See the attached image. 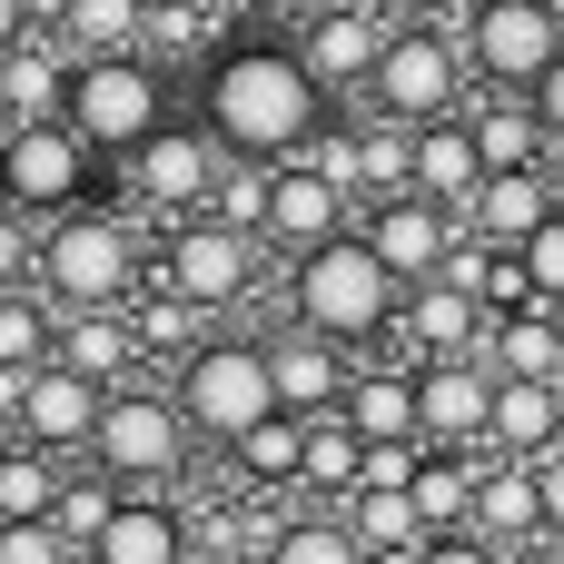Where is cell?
I'll return each mask as SVG.
<instances>
[{"label": "cell", "instance_id": "50", "mask_svg": "<svg viewBox=\"0 0 564 564\" xmlns=\"http://www.w3.org/2000/svg\"><path fill=\"white\" fill-rule=\"evenodd\" d=\"M208 10H218V20H248V10H268V0H208Z\"/></svg>", "mask_w": 564, "mask_h": 564}, {"label": "cell", "instance_id": "20", "mask_svg": "<svg viewBox=\"0 0 564 564\" xmlns=\"http://www.w3.org/2000/svg\"><path fill=\"white\" fill-rule=\"evenodd\" d=\"M337 416H347L367 446H426V397H416V367H406V357H367Z\"/></svg>", "mask_w": 564, "mask_h": 564}, {"label": "cell", "instance_id": "23", "mask_svg": "<svg viewBox=\"0 0 564 564\" xmlns=\"http://www.w3.org/2000/svg\"><path fill=\"white\" fill-rule=\"evenodd\" d=\"M466 535H486L496 555H535L555 525H545V486H535V466H506V456H486V486H476V525Z\"/></svg>", "mask_w": 564, "mask_h": 564}, {"label": "cell", "instance_id": "51", "mask_svg": "<svg viewBox=\"0 0 564 564\" xmlns=\"http://www.w3.org/2000/svg\"><path fill=\"white\" fill-rule=\"evenodd\" d=\"M139 10H149V20H159V10H188V0H139Z\"/></svg>", "mask_w": 564, "mask_h": 564}, {"label": "cell", "instance_id": "3", "mask_svg": "<svg viewBox=\"0 0 564 564\" xmlns=\"http://www.w3.org/2000/svg\"><path fill=\"white\" fill-rule=\"evenodd\" d=\"M159 238L169 228L129 218L119 198H89V208H69V218L40 228V288L59 297V317L69 307H129L159 278Z\"/></svg>", "mask_w": 564, "mask_h": 564}, {"label": "cell", "instance_id": "45", "mask_svg": "<svg viewBox=\"0 0 564 564\" xmlns=\"http://www.w3.org/2000/svg\"><path fill=\"white\" fill-rule=\"evenodd\" d=\"M20 387H30V377H10V367H0V456H10V446H30V436H20Z\"/></svg>", "mask_w": 564, "mask_h": 564}, {"label": "cell", "instance_id": "11", "mask_svg": "<svg viewBox=\"0 0 564 564\" xmlns=\"http://www.w3.org/2000/svg\"><path fill=\"white\" fill-rule=\"evenodd\" d=\"M446 30L466 40L476 89H535V79L564 59V20L545 10V0H456Z\"/></svg>", "mask_w": 564, "mask_h": 564}, {"label": "cell", "instance_id": "28", "mask_svg": "<svg viewBox=\"0 0 564 564\" xmlns=\"http://www.w3.org/2000/svg\"><path fill=\"white\" fill-rule=\"evenodd\" d=\"M40 30H50L69 59H119V50L149 40V10H139V0H50Z\"/></svg>", "mask_w": 564, "mask_h": 564}, {"label": "cell", "instance_id": "35", "mask_svg": "<svg viewBox=\"0 0 564 564\" xmlns=\"http://www.w3.org/2000/svg\"><path fill=\"white\" fill-rule=\"evenodd\" d=\"M486 367H496V377H545V387H564L555 307H516V317H496V337H486Z\"/></svg>", "mask_w": 564, "mask_h": 564}, {"label": "cell", "instance_id": "30", "mask_svg": "<svg viewBox=\"0 0 564 564\" xmlns=\"http://www.w3.org/2000/svg\"><path fill=\"white\" fill-rule=\"evenodd\" d=\"M129 317H139V347H149V367H169V377H178V367H188V357L218 337V317H208V307H188L178 288H139V297H129Z\"/></svg>", "mask_w": 564, "mask_h": 564}, {"label": "cell", "instance_id": "49", "mask_svg": "<svg viewBox=\"0 0 564 564\" xmlns=\"http://www.w3.org/2000/svg\"><path fill=\"white\" fill-rule=\"evenodd\" d=\"M516 564H564V535H545V545H535V555H516Z\"/></svg>", "mask_w": 564, "mask_h": 564}, {"label": "cell", "instance_id": "52", "mask_svg": "<svg viewBox=\"0 0 564 564\" xmlns=\"http://www.w3.org/2000/svg\"><path fill=\"white\" fill-rule=\"evenodd\" d=\"M555 198H564V149H555Z\"/></svg>", "mask_w": 564, "mask_h": 564}, {"label": "cell", "instance_id": "29", "mask_svg": "<svg viewBox=\"0 0 564 564\" xmlns=\"http://www.w3.org/2000/svg\"><path fill=\"white\" fill-rule=\"evenodd\" d=\"M307 426H317V416H268V426L228 456V476H238L248 496H278V506H288V496L307 486Z\"/></svg>", "mask_w": 564, "mask_h": 564}, {"label": "cell", "instance_id": "25", "mask_svg": "<svg viewBox=\"0 0 564 564\" xmlns=\"http://www.w3.org/2000/svg\"><path fill=\"white\" fill-rule=\"evenodd\" d=\"M69 50L40 30V40H20L10 59H0V129H30V119H69Z\"/></svg>", "mask_w": 564, "mask_h": 564}, {"label": "cell", "instance_id": "46", "mask_svg": "<svg viewBox=\"0 0 564 564\" xmlns=\"http://www.w3.org/2000/svg\"><path fill=\"white\" fill-rule=\"evenodd\" d=\"M535 486H545V525H555V535H564V446H555V456H545V466H535Z\"/></svg>", "mask_w": 564, "mask_h": 564}, {"label": "cell", "instance_id": "31", "mask_svg": "<svg viewBox=\"0 0 564 564\" xmlns=\"http://www.w3.org/2000/svg\"><path fill=\"white\" fill-rule=\"evenodd\" d=\"M347 496H367V436L347 416H317L307 426V486L288 506H347Z\"/></svg>", "mask_w": 564, "mask_h": 564}, {"label": "cell", "instance_id": "37", "mask_svg": "<svg viewBox=\"0 0 564 564\" xmlns=\"http://www.w3.org/2000/svg\"><path fill=\"white\" fill-rule=\"evenodd\" d=\"M268 564H367V545L337 506H288V535H278Z\"/></svg>", "mask_w": 564, "mask_h": 564}, {"label": "cell", "instance_id": "43", "mask_svg": "<svg viewBox=\"0 0 564 564\" xmlns=\"http://www.w3.org/2000/svg\"><path fill=\"white\" fill-rule=\"evenodd\" d=\"M426 564H516V555H496L486 535H436V545H426Z\"/></svg>", "mask_w": 564, "mask_h": 564}, {"label": "cell", "instance_id": "7", "mask_svg": "<svg viewBox=\"0 0 564 564\" xmlns=\"http://www.w3.org/2000/svg\"><path fill=\"white\" fill-rule=\"evenodd\" d=\"M169 119H178V79H169L149 50H119V59H79V69H69V129H79L109 169L139 159Z\"/></svg>", "mask_w": 564, "mask_h": 564}, {"label": "cell", "instance_id": "18", "mask_svg": "<svg viewBox=\"0 0 564 564\" xmlns=\"http://www.w3.org/2000/svg\"><path fill=\"white\" fill-rule=\"evenodd\" d=\"M99 416H109V387H89V377H79V367H59V357L20 387V436H30V446H50V456H69V466L99 446Z\"/></svg>", "mask_w": 564, "mask_h": 564}, {"label": "cell", "instance_id": "40", "mask_svg": "<svg viewBox=\"0 0 564 564\" xmlns=\"http://www.w3.org/2000/svg\"><path fill=\"white\" fill-rule=\"evenodd\" d=\"M0 288H40V218L0 208Z\"/></svg>", "mask_w": 564, "mask_h": 564}, {"label": "cell", "instance_id": "36", "mask_svg": "<svg viewBox=\"0 0 564 564\" xmlns=\"http://www.w3.org/2000/svg\"><path fill=\"white\" fill-rule=\"evenodd\" d=\"M59 486H69V456H50V446H10V456H0V525H40V516H59Z\"/></svg>", "mask_w": 564, "mask_h": 564}, {"label": "cell", "instance_id": "47", "mask_svg": "<svg viewBox=\"0 0 564 564\" xmlns=\"http://www.w3.org/2000/svg\"><path fill=\"white\" fill-rule=\"evenodd\" d=\"M377 10H387V20H446L456 0H377Z\"/></svg>", "mask_w": 564, "mask_h": 564}, {"label": "cell", "instance_id": "4", "mask_svg": "<svg viewBox=\"0 0 564 564\" xmlns=\"http://www.w3.org/2000/svg\"><path fill=\"white\" fill-rule=\"evenodd\" d=\"M89 466H99V476H119L129 496H188V476L208 466V446H198V426H188V406H178L169 367H159V377H139V387H109V416H99Z\"/></svg>", "mask_w": 564, "mask_h": 564}, {"label": "cell", "instance_id": "15", "mask_svg": "<svg viewBox=\"0 0 564 564\" xmlns=\"http://www.w3.org/2000/svg\"><path fill=\"white\" fill-rule=\"evenodd\" d=\"M258 337H268V367H278L288 416H337V406H347V387H357L367 357H347L337 337H317V327H297V317H268Z\"/></svg>", "mask_w": 564, "mask_h": 564}, {"label": "cell", "instance_id": "17", "mask_svg": "<svg viewBox=\"0 0 564 564\" xmlns=\"http://www.w3.org/2000/svg\"><path fill=\"white\" fill-rule=\"evenodd\" d=\"M486 337H496V307L466 288V278H436V288H406V327H397V347H406V367H446V357H486Z\"/></svg>", "mask_w": 564, "mask_h": 564}, {"label": "cell", "instance_id": "16", "mask_svg": "<svg viewBox=\"0 0 564 564\" xmlns=\"http://www.w3.org/2000/svg\"><path fill=\"white\" fill-rule=\"evenodd\" d=\"M416 397H426V446H446V456H496V367H486V357L416 367Z\"/></svg>", "mask_w": 564, "mask_h": 564}, {"label": "cell", "instance_id": "5", "mask_svg": "<svg viewBox=\"0 0 564 564\" xmlns=\"http://www.w3.org/2000/svg\"><path fill=\"white\" fill-rule=\"evenodd\" d=\"M178 406H188V426H198V446L228 466L268 416H288V397H278V367H268V337H248V327H218L178 377Z\"/></svg>", "mask_w": 564, "mask_h": 564}, {"label": "cell", "instance_id": "10", "mask_svg": "<svg viewBox=\"0 0 564 564\" xmlns=\"http://www.w3.org/2000/svg\"><path fill=\"white\" fill-rule=\"evenodd\" d=\"M99 178H119L69 119H30V129H0V208H20V218H69V208H89L99 198Z\"/></svg>", "mask_w": 564, "mask_h": 564}, {"label": "cell", "instance_id": "32", "mask_svg": "<svg viewBox=\"0 0 564 564\" xmlns=\"http://www.w3.org/2000/svg\"><path fill=\"white\" fill-rule=\"evenodd\" d=\"M337 516L357 525L367 564H426V545H436V525L416 516V496H347Z\"/></svg>", "mask_w": 564, "mask_h": 564}, {"label": "cell", "instance_id": "2", "mask_svg": "<svg viewBox=\"0 0 564 564\" xmlns=\"http://www.w3.org/2000/svg\"><path fill=\"white\" fill-rule=\"evenodd\" d=\"M278 317L337 337L347 357H387L397 327H406V288H397V268L367 248V228H347V238H327V248H307V258L278 268Z\"/></svg>", "mask_w": 564, "mask_h": 564}, {"label": "cell", "instance_id": "1", "mask_svg": "<svg viewBox=\"0 0 564 564\" xmlns=\"http://www.w3.org/2000/svg\"><path fill=\"white\" fill-rule=\"evenodd\" d=\"M198 119L228 139V159L288 169V159H307V149L327 139L337 99H327V79L307 69V50H297L288 30H238V40L198 69Z\"/></svg>", "mask_w": 564, "mask_h": 564}, {"label": "cell", "instance_id": "21", "mask_svg": "<svg viewBox=\"0 0 564 564\" xmlns=\"http://www.w3.org/2000/svg\"><path fill=\"white\" fill-rule=\"evenodd\" d=\"M555 159L545 169H496L486 188H476V208H466V228L486 238V248H535L545 228H555Z\"/></svg>", "mask_w": 564, "mask_h": 564}, {"label": "cell", "instance_id": "22", "mask_svg": "<svg viewBox=\"0 0 564 564\" xmlns=\"http://www.w3.org/2000/svg\"><path fill=\"white\" fill-rule=\"evenodd\" d=\"M89 564H198V525H188L178 496H129V506L99 525Z\"/></svg>", "mask_w": 564, "mask_h": 564}, {"label": "cell", "instance_id": "12", "mask_svg": "<svg viewBox=\"0 0 564 564\" xmlns=\"http://www.w3.org/2000/svg\"><path fill=\"white\" fill-rule=\"evenodd\" d=\"M406 20H387L377 0H347V10H317V20H297L288 40L307 50V69L327 79V99H367L377 89V69H387V40H397Z\"/></svg>", "mask_w": 564, "mask_h": 564}, {"label": "cell", "instance_id": "19", "mask_svg": "<svg viewBox=\"0 0 564 564\" xmlns=\"http://www.w3.org/2000/svg\"><path fill=\"white\" fill-rule=\"evenodd\" d=\"M59 367H79L89 387H139V377H159L129 307H69V317H59Z\"/></svg>", "mask_w": 564, "mask_h": 564}, {"label": "cell", "instance_id": "33", "mask_svg": "<svg viewBox=\"0 0 564 564\" xmlns=\"http://www.w3.org/2000/svg\"><path fill=\"white\" fill-rule=\"evenodd\" d=\"M476 486H486V456H446V446H426V466H416V516L436 525V535H466L476 525Z\"/></svg>", "mask_w": 564, "mask_h": 564}, {"label": "cell", "instance_id": "8", "mask_svg": "<svg viewBox=\"0 0 564 564\" xmlns=\"http://www.w3.org/2000/svg\"><path fill=\"white\" fill-rule=\"evenodd\" d=\"M218 178H228V139L188 109V119H169L139 159H119L109 198H119L129 218H149V228H178V218H208V208H218Z\"/></svg>", "mask_w": 564, "mask_h": 564}, {"label": "cell", "instance_id": "14", "mask_svg": "<svg viewBox=\"0 0 564 564\" xmlns=\"http://www.w3.org/2000/svg\"><path fill=\"white\" fill-rule=\"evenodd\" d=\"M357 228H367V248L397 268V288H436V278L456 268V248H466V218L436 208V198H416V188H406V198H377Z\"/></svg>", "mask_w": 564, "mask_h": 564}, {"label": "cell", "instance_id": "27", "mask_svg": "<svg viewBox=\"0 0 564 564\" xmlns=\"http://www.w3.org/2000/svg\"><path fill=\"white\" fill-rule=\"evenodd\" d=\"M466 119H476L486 169H545V159H555V139H545V119H535V99H525V89H476V99H466Z\"/></svg>", "mask_w": 564, "mask_h": 564}, {"label": "cell", "instance_id": "26", "mask_svg": "<svg viewBox=\"0 0 564 564\" xmlns=\"http://www.w3.org/2000/svg\"><path fill=\"white\" fill-rule=\"evenodd\" d=\"M564 446V387L545 377H496V456L506 466H545Z\"/></svg>", "mask_w": 564, "mask_h": 564}, {"label": "cell", "instance_id": "54", "mask_svg": "<svg viewBox=\"0 0 564 564\" xmlns=\"http://www.w3.org/2000/svg\"><path fill=\"white\" fill-rule=\"evenodd\" d=\"M40 10H50V0H40Z\"/></svg>", "mask_w": 564, "mask_h": 564}, {"label": "cell", "instance_id": "53", "mask_svg": "<svg viewBox=\"0 0 564 564\" xmlns=\"http://www.w3.org/2000/svg\"><path fill=\"white\" fill-rule=\"evenodd\" d=\"M545 10H555V20H564V0H545Z\"/></svg>", "mask_w": 564, "mask_h": 564}, {"label": "cell", "instance_id": "48", "mask_svg": "<svg viewBox=\"0 0 564 564\" xmlns=\"http://www.w3.org/2000/svg\"><path fill=\"white\" fill-rule=\"evenodd\" d=\"M317 10H347V0H278V20L297 30V20H317Z\"/></svg>", "mask_w": 564, "mask_h": 564}, {"label": "cell", "instance_id": "9", "mask_svg": "<svg viewBox=\"0 0 564 564\" xmlns=\"http://www.w3.org/2000/svg\"><path fill=\"white\" fill-rule=\"evenodd\" d=\"M466 99H476L466 40H456L446 20H406V30L387 40V69H377V89L357 99V119H387V129H436V119H456Z\"/></svg>", "mask_w": 564, "mask_h": 564}, {"label": "cell", "instance_id": "44", "mask_svg": "<svg viewBox=\"0 0 564 564\" xmlns=\"http://www.w3.org/2000/svg\"><path fill=\"white\" fill-rule=\"evenodd\" d=\"M20 40H40V0H0V59H10Z\"/></svg>", "mask_w": 564, "mask_h": 564}, {"label": "cell", "instance_id": "34", "mask_svg": "<svg viewBox=\"0 0 564 564\" xmlns=\"http://www.w3.org/2000/svg\"><path fill=\"white\" fill-rule=\"evenodd\" d=\"M50 357H59V297L50 288H0V367L40 377Z\"/></svg>", "mask_w": 564, "mask_h": 564}, {"label": "cell", "instance_id": "6", "mask_svg": "<svg viewBox=\"0 0 564 564\" xmlns=\"http://www.w3.org/2000/svg\"><path fill=\"white\" fill-rule=\"evenodd\" d=\"M149 288H178L188 307H208L218 327H238V307H258V297H278V258H268V238L258 228H238V218H178L169 238H159V278Z\"/></svg>", "mask_w": 564, "mask_h": 564}, {"label": "cell", "instance_id": "13", "mask_svg": "<svg viewBox=\"0 0 564 564\" xmlns=\"http://www.w3.org/2000/svg\"><path fill=\"white\" fill-rule=\"evenodd\" d=\"M367 208H357V188H337L327 169H307V159H288L278 178H268V218H258V238H268V258L288 268V258H307V248H327V238H347Z\"/></svg>", "mask_w": 564, "mask_h": 564}, {"label": "cell", "instance_id": "42", "mask_svg": "<svg viewBox=\"0 0 564 564\" xmlns=\"http://www.w3.org/2000/svg\"><path fill=\"white\" fill-rule=\"evenodd\" d=\"M525 99H535V119H545V139L564 149V59L545 69V79H535V89H525Z\"/></svg>", "mask_w": 564, "mask_h": 564}, {"label": "cell", "instance_id": "24", "mask_svg": "<svg viewBox=\"0 0 564 564\" xmlns=\"http://www.w3.org/2000/svg\"><path fill=\"white\" fill-rule=\"evenodd\" d=\"M496 169H486V149H476V119L456 109V119H436V129H416V198H436V208H476V188H486Z\"/></svg>", "mask_w": 564, "mask_h": 564}, {"label": "cell", "instance_id": "41", "mask_svg": "<svg viewBox=\"0 0 564 564\" xmlns=\"http://www.w3.org/2000/svg\"><path fill=\"white\" fill-rule=\"evenodd\" d=\"M525 268H535V297L555 307V297H564V208H555V228H545V238L525 248Z\"/></svg>", "mask_w": 564, "mask_h": 564}, {"label": "cell", "instance_id": "38", "mask_svg": "<svg viewBox=\"0 0 564 564\" xmlns=\"http://www.w3.org/2000/svg\"><path fill=\"white\" fill-rule=\"evenodd\" d=\"M119 506H129V486H119V476H99V466L79 456V466H69V486H59V525H69L79 545H99V525H109Z\"/></svg>", "mask_w": 564, "mask_h": 564}, {"label": "cell", "instance_id": "39", "mask_svg": "<svg viewBox=\"0 0 564 564\" xmlns=\"http://www.w3.org/2000/svg\"><path fill=\"white\" fill-rule=\"evenodd\" d=\"M0 564H89V545L59 516H40V525H0Z\"/></svg>", "mask_w": 564, "mask_h": 564}]
</instances>
